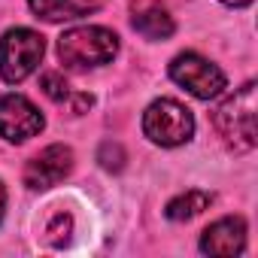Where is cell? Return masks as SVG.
I'll return each instance as SVG.
<instances>
[{
    "label": "cell",
    "instance_id": "obj_6",
    "mask_svg": "<svg viewBox=\"0 0 258 258\" xmlns=\"http://www.w3.org/2000/svg\"><path fill=\"white\" fill-rule=\"evenodd\" d=\"M43 115L40 109L22 97V94H7L0 97V137L10 140V143H22L34 134L43 131Z\"/></svg>",
    "mask_w": 258,
    "mask_h": 258
},
{
    "label": "cell",
    "instance_id": "obj_14",
    "mask_svg": "<svg viewBox=\"0 0 258 258\" xmlns=\"http://www.w3.org/2000/svg\"><path fill=\"white\" fill-rule=\"evenodd\" d=\"M43 91H46L52 100H67V97H70L67 82H64L58 73H46V76H43Z\"/></svg>",
    "mask_w": 258,
    "mask_h": 258
},
{
    "label": "cell",
    "instance_id": "obj_2",
    "mask_svg": "<svg viewBox=\"0 0 258 258\" xmlns=\"http://www.w3.org/2000/svg\"><path fill=\"white\" fill-rule=\"evenodd\" d=\"M115 52H118V37L94 25L73 28L58 40V58L64 61V67H97L112 61Z\"/></svg>",
    "mask_w": 258,
    "mask_h": 258
},
{
    "label": "cell",
    "instance_id": "obj_1",
    "mask_svg": "<svg viewBox=\"0 0 258 258\" xmlns=\"http://www.w3.org/2000/svg\"><path fill=\"white\" fill-rule=\"evenodd\" d=\"M213 124L234 152H249L255 146V82H246L237 94L213 109Z\"/></svg>",
    "mask_w": 258,
    "mask_h": 258
},
{
    "label": "cell",
    "instance_id": "obj_8",
    "mask_svg": "<svg viewBox=\"0 0 258 258\" xmlns=\"http://www.w3.org/2000/svg\"><path fill=\"white\" fill-rule=\"evenodd\" d=\"M246 246V222L243 219H219L201 237V252L207 255H240Z\"/></svg>",
    "mask_w": 258,
    "mask_h": 258
},
{
    "label": "cell",
    "instance_id": "obj_12",
    "mask_svg": "<svg viewBox=\"0 0 258 258\" xmlns=\"http://www.w3.org/2000/svg\"><path fill=\"white\" fill-rule=\"evenodd\" d=\"M70 228H73V219H70L67 213H58V216L49 222V228H46V240H49L52 246H64V243L70 240Z\"/></svg>",
    "mask_w": 258,
    "mask_h": 258
},
{
    "label": "cell",
    "instance_id": "obj_10",
    "mask_svg": "<svg viewBox=\"0 0 258 258\" xmlns=\"http://www.w3.org/2000/svg\"><path fill=\"white\" fill-rule=\"evenodd\" d=\"M28 4L37 13V19L46 22H70L97 10V0H28Z\"/></svg>",
    "mask_w": 258,
    "mask_h": 258
},
{
    "label": "cell",
    "instance_id": "obj_13",
    "mask_svg": "<svg viewBox=\"0 0 258 258\" xmlns=\"http://www.w3.org/2000/svg\"><path fill=\"white\" fill-rule=\"evenodd\" d=\"M97 158H100V164H103L106 170H121V164H124V152H121L118 143H103Z\"/></svg>",
    "mask_w": 258,
    "mask_h": 258
},
{
    "label": "cell",
    "instance_id": "obj_15",
    "mask_svg": "<svg viewBox=\"0 0 258 258\" xmlns=\"http://www.w3.org/2000/svg\"><path fill=\"white\" fill-rule=\"evenodd\" d=\"M4 207H7V191H4V182H0V219H4Z\"/></svg>",
    "mask_w": 258,
    "mask_h": 258
},
{
    "label": "cell",
    "instance_id": "obj_9",
    "mask_svg": "<svg viewBox=\"0 0 258 258\" xmlns=\"http://www.w3.org/2000/svg\"><path fill=\"white\" fill-rule=\"evenodd\" d=\"M131 22L146 40H167L173 34V19L161 4H140Z\"/></svg>",
    "mask_w": 258,
    "mask_h": 258
},
{
    "label": "cell",
    "instance_id": "obj_4",
    "mask_svg": "<svg viewBox=\"0 0 258 258\" xmlns=\"http://www.w3.org/2000/svg\"><path fill=\"white\" fill-rule=\"evenodd\" d=\"M143 131L158 146H182L195 134V115L188 106H182L170 97H161L146 109Z\"/></svg>",
    "mask_w": 258,
    "mask_h": 258
},
{
    "label": "cell",
    "instance_id": "obj_11",
    "mask_svg": "<svg viewBox=\"0 0 258 258\" xmlns=\"http://www.w3.org/2000/svg\"><path fill=\"white\" fill-rule=\"evenodd\" d=\"M210 204H213V198H210L207 191H185V195H179L176 201L167 204V219H173V222L195 219V216H201Z\"/></svg>",
    "mask_w": 258,
    "mask_h": 258
},
{
    "label": "cell",
    "instance_id": "obj_7",
    "mask_svg": "<svg viewBox=\"0 0 258 258\" xmlns=\"http://www.w3.org/2000/svg\"><path fill=\"white\" fill-rule=\"evenodd\" d=\"M73 170V152L61 143L46 146L40 155H34L25 167V185L28 188H52Z\"/></svg>",
    "mask_w": 258,
    "mask_h": 258
},
{
    "label": "cell",
    "instance_id": "obj_16",
    "mask_svg": "<svg viewBox=\"0 0 258 258\" xmlns=\"http://www.w3.org/2000/svg\"><path fill=\"white\" fill-rule=\"evenodd\" d=\"M222 4H228V7H249L252 0H222Z\"/></svg>",
    "mask_w": 258,
    "mask_h": 258
},
{
    "label": "cell",
    "instance_id": "obj_5",
    "mask_svg": "<svg viewBox=\"0 0 258 258\" xmlns=\"http://www.w3.org/2000/svg\"><path fill=\"white\" fill-rule=\"evenodd\" d=\"M170 79L182 88H188L195 97L201 100H210V97H219L225 91V73L210 64L207 58L195 55V52H185V55H176L173 64H170Z\"/></svg>",
    "mask_w": 258,
    "mask_h": 258
},
{
    "label": "cell",
    "instance_id": "obj_3",
    "mask_svg": "<svg viewBox=\"0 0 258 258\" xmlns=\"http://www.w3.org/2000/svg\"><path fill=\"white\" fill-rule=\"evenodd\" d=\"M46 40L31 31V28H13L0 40V76L7 82H22L28 79L37 64L43 61Z\"/></svg>",
    "mask_w": 258,
    "mask_h": 258
}]
</instances>
